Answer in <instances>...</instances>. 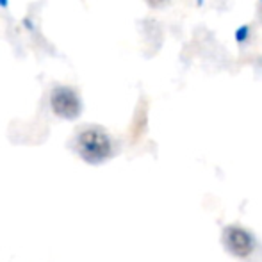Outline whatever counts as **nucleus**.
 <instances>
[{
	"instance_id": "nucleus-1",
	"label": "nucleus",
	"mask_w": 262,
	"mask_h": 262,
	"mask_svg": "<svg viewBox=\"0 0 262 262\" xmlns=\"http://www.w3.org/2000/svg\"><path fill=\"white\" fill-rule=\"evenodd\" d=\"M77 152L88 164H102L113 156V141L100 127H88L77 136Z\"/></svg>"
},
{
	"instance_id": "nucleus-2",
	"label": "nucleus",
	"mask_w": 262,
	"mask_h": 262,
	"mask_svg": "<svg viewBox=\"0 0 262 262\" xmlns=\"http://www.w3.org/2000/svg\"><path fill=\"white\" fill-rule=\"evenodd\" d=\"M52 111L62 120H75L82 113V102L75 90L68 86H57L50 97Z\"/></svg>"
},
{
	"instance_id": "nucleus-3",
	"label": "nucleus",
	"mask_w": 262,
	"mask_h": 262,
	"mask_svg": "<svg viewBox=\"0 0 262 262\" xmlns=\"http://www.w3.org/2000/svg\"><path fill=\"white\" fill-rule=\"evenodd\" d=\"M223 245L232 255L245 259V257H248L250 253L253 252L255 243H253L252 235H250L246 230H243V228L227 227L223 232Z\"/></svg>"
},
{
	"instance_id": "nucleus-4",
	"label": "nucleus",
	"mask_w": 262,
	"mask_h": 262,
	"mask_svg": "<svg viewBox=\"0 0 262 262\" xmlns=\"http://www.w3.org/2000/svg\"><path fill=\"white\" fill-rule=\"evenodd\" d=\"M146 2H148L152 7H162V6H166L169 0H146Z\"/></svg>"
}]
</instances>
